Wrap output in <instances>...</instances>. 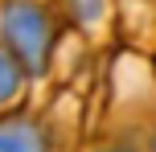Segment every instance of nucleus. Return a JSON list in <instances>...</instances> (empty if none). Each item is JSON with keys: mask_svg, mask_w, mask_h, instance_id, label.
I'll list each match as a JSON object with an SVG mask.
<instances>
[{"mask_svg": "<svg viewBox=\"0 0 156 152\" xmlns=\"http://www.w3.org/2000/svg\"><path fill=\"white\" fill-rule=\"evenodd\" d=\"M99 152H123V148H99Z\"/></svg>", "mask_w": 156, "mask_h": 152, "instance_id": "nucleus-1", "label": "nucleus"}, {"mask_svg": "<svg viewBox=\"0 0 156 152\" xmlns=\"http://www.w3.org/2000/svg\"><path fill=\"white\" fill-rule=\"evenodd\" d=\"M152 152H156V132H152Z\"/></svg>", "mask_w": 156, "mask_h": 152, "instance_id": "nucleus-2", "label": "nucleus"}]
</instances>
